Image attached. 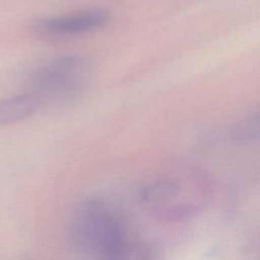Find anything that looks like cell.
<instances>
[{
  "mask_svg": "<svg viewBox=\"0 0 260 260\" xmlns=\"http://www.w3.org/2000/svg\"><path fill=\"white\" fill-rule=\"evenodd\" d=\"M68 242L78 255L90 259L143 258L122 216L108 202L88 198L77 204L68 226Z\"/></svg>",
  "mask_w": 260,
  "mask_h": 260,
  "instance_id": "cell-1",
  "label": "cell"
},
{
  "mask_svg": "<svg viewBox=\"0 0 260 260\" xmlns=\"http://www.w3.org/2000/svg\"><path fill=\"white\" fill-rule=\"evenodd\" d=\"M89 65L78 56L57 59L43 67L35 77L40 98L41 94L70 95L80 89L88 78Z\"/></svg>",
  "mask_w": 260,
  "mask_h": 260,
  "instance_id": "cell-2",
  "label": "cell"
},
{
  "mask_svg": "<svg viewBox=\"0 0 260 260\" xmlns=\"http://www.w3.org/2000/svg\"><path fill=\"white\" fill-rule=\"evenodd\" d=\"M108 21V13L92 9L42 21L41 27L54 35H78L94 30Z\"/></svg>",
  "mask_w": 260,
  "mask_h": 260,
  "instance_id": "cell-3",
  "label": "cell"
},
{
  "mask_svg": "<svg viewBox=\"0 0 260 260\" xmlns=\"http://www.w3.org/2000/svg\"><path fill=\"white\" fill-rule=\"evenodd\" d=\"M42 103L36 92L23 93L0 101V126L21 121L35 113Z\"/></svg>",
  "mask_w": 260,
  "mask_h": 260,
  "instance_id": "cell-4",
  "label": "cell"
},
{
  "mask_svg": "<svg viewBox=\"0 0 260 260\" xmlns=\"http://www.w3.org/2000/svg\"><path fill=\"white\" fill-rule=\"evenodd\" d=\"M182 189L180 184L173 180H157L140 188L138 200L147 205L162 204L172 201L180 195Z\"/></svg>",
  "mask_w": 260,
  "mask_h": 260,
  "instance_id": "cell-5",
  "label": "cell"
}]
</instances>
